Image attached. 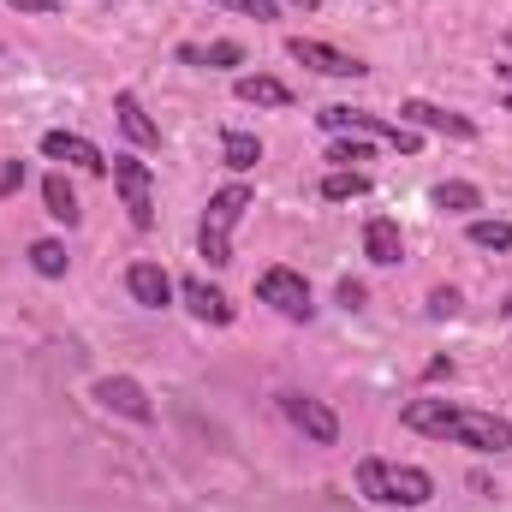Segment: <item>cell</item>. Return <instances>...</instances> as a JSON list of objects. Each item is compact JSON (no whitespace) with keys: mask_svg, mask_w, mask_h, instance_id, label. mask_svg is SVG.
<instances>
[{"mask_svg":"<svg viewBox=\"0 0 512 512\" xmlns=\"http://www.w3.org/2000/svg\"><path fill=\"white\" fill-rule=\"evenodd\" d=\"M42 203H48V215H54V221L78 227V191L66 185V173H48V179H42Z\"/></svg>","mask_w":512,"mask_h":512,"instance_id":"obj_19","label":"cell"},{"mask_svg":"<svg viewBox=\"0 0 512 512\" xmlns=\"http://www.w3.org/2000/svg\"><path fill=\"white\" fill-rule=\"evenodd\" d=\"M126 292L143 304V310H167V304H173V280H167L161 262H131L126 268Z\"/></svg>","mask_w":512,"mask_h":512,"instance_id":"obj_12","label":"cell"},{"mask_svg":"<svg viewBox=\"0 0 512 512\" xmlns=\"http://www.w3.org/2000/svg\"><path fill=\"white\" fill-rule=\"evenodd\" d=\"M328 161H334V167H358V161H370V137H334Z\"/></svg>","mask_w":512,"mask_h":512,"instance_id":"obj_24","label":"cell"},{"mask_svg":"<svg viewBox=\"0 0 512 512\" xmlns=\"http://www.w3.org/2000/svg\"><path fill=\"white\" fill-rule=\"evenodd\" d=\"M280 411H286V423L304 429L316 447H334V441H340V417H334L322 399H310V393H280Z\"/></svg>","mask_w":512,"mask_h":512,"instance_id":"obj_9","label":"cell"},{"mask_svg":"<svg viewBox=\"0 0 512 512\" xmlns=\"http://www.w3.org/2000/svg\"><path fill=\"white\" fill-rule=\"evenodd\" d=\"M501 108H507V114H512V90H507V96H501Z\"/></svg>","mask_w":512,"mask_h":512,"instance_id":"obj_32","label":"cell"},{"mask_svg":"<svg viewBox=\"0 0 512 512\" xmlns=\"http://www.w3.org/2000/svg\"><path fill=\"white\" fill-rule=\"evenodd\" d=\"M280 6H298V12H316V0H280Z\"/></svg>","mask_w":512,"mask_h":512,"instance_id":"obj_31","label":"cell"},{"mask_svg":"<svg viewBox=\"0 0 512 512\" xmlns=\"http://www.w3.org/2000/svg\"><path fill=\"white\" fill-rule=\"evenodd\" d=\"M12 12H36V18H54L60 12V0H6Z\"/></svg>","mask_w":512,"mask_h":512,"instance_id":"obj_28","label":"cell"},{"mask_svg":"<svg viewBox=\"0 0 512 512\" xmlns=\"http://www.w3.org/2000/svg\"><path fill=\"white\" fill-rule=\"evenodd\" d=\"M215 6H233L239 18H256V24H274L280 18V0H215Z\"/></svg>","mask_w":512,"mask_h":512,"instance_id":"obj_25","label":"cell"},{"mask_svg":"<svg viewBox=\"0 0 512 512\" xmlns=\"http://www.w3.org/2000/svg\"><path fill=\"white\" fill-rule=\"evenodd\" d=\"M364 256H370L376 268H393V262L405 256V233H399V221H387V215H376V221L364 227Z\"/></svg>","mask_w":512,"mask_h":512,"instance_id":"obj_16","label":"cell"},{"mask_svg":"<svg viewBox=\"0 0 512 512\" xmlns=\"http://www.w3.org/2000/svg\"><path fill=\"white\" fill-rule=\"evenodd\" d=\"M495 78H501V84L512 90V60H501V66H495Z\"/></svg>","mask_w":512,"mask_h":512,"instance_id":"obj_30","label":"cell"},{"mask_svg":"<svg viewBox=\"0 0 512 512\" xmlns=\"http://www.w3.org/2000/svg\"><path fill=\"white\" fill-rule=\"evenodd\" d=\"M459 304H465V298H459L453 286H435V292H429V316H459Z\"/></svg>","mask_w":512,"mask_h":512,"instance_id":"obj_26","label":"cell"},{"mask_svg":"<svg viewBox=\"0 0 512 512\" xmlns=\"http://www.w3.org/2000/svg\"><path fill=\"white\" fill-rule=\"evenodd\" d=\"M18 185H24V161H6V167H0V197H12Z\"/></svg>","mask_w":512,"mask_h":512,"instance_id":"obj_27","label":"cell"},{"mask_svg":"<svg viewBox=\"0 0 512 512\" xmlns=\"http://www.w3.org/2000/svg\"><path fill=\"white\" fill-rule=\"evenodd\" d=\"M179 298L191 304V316H197V322H215V328H227V322H233V298H227L221 286L197 280V274H191V280H179Z\"/></svg>","mask_w":512,"mask_h":512,"instance_id":"obj_13","label":"cell"},{"mask_svg":"<svg viewBox=\"0 0 512 512\" xmlns=\"http://www.w3.org/2000/svg\"><path fill=\"white\" fill-rule=\"evenodd\" d=\"M256 298H262L268 310H280L286 322H310V316H316V304H310V280H304L298 268H262Z\"/></svg>","mask_w":512,"mask_h":512,"instance_id":"obj_6","label":"cell"},{"mask_svg":"<svg viewBox=\"0 0 512 512\" xmlns=\"http://www.w3.org/2000/svg\"><path fill=\"white\" fill-rule=\"evenodd\" d=\"M42 155L66 161V167H84V173H108V155L90 137H78V131H42Z\"/></svg>","mask_w":512,"mask_h":512,"instance_id":"obj_10","label":"cell"},{"mask_svg":"<svg viewBox=\"0 0 512 512\" xmlns=\"http://www.w3.org/2000/svg\"><path fill=\"white\" fill-rule=\"evenodd\" d=\"M179 66H203V72H221V66H245V48L239 42H179L173 48Z\"/></svg>","mask_w":512,"mask_h":512,"instance_id":"obj_14","label":"cell"},{"mask_svg":"<svg viewBox=\"0 0 512 512\" xmlns=\"http://www.w3.org/2000/svg\"><path fill=\"white\" fill-rule=\"evenodd\" d=\"M233 96L251 102V108H292V90H286L280 78H268V72H245V78L233 84Z\"/></svg>","mask_w":512,"mask_h":512,"instance_id":"obj_17","label":"cell"},{"mask_svg":"<svg viewBox=\"0 0 512 512\" xmlns=\"http://www.w3.org/2000/svg\"><path fill=\"white\" fill-rule=\"evenodd\" d=\"M251 185H221L215 197H209V209H203V221H197V251L209 256V268H227L233 262V227L245 221V209H251Z\"/></svg>","mask_w":512,"mask_h":512,"instance_id":"obj_3","label":"cell"},{"mask_svg":"<svg viewBox=\"0 0 512 512\" xmlns=\"http://www.w3.org/2000/svg\"><path fill=\"white\" fill-rule=\"evenodd\" d=\"M66 262H72V256H66L60 239H36V245H30V268H36L42 280H60V274H66Z\"/></svg>","mask_w":512,"mask_h":512,"instance_id":"obj_22","label":"cell"},{"mask_svg":"<svg viewBox=\"0 0 512 512\" xmlns=\"http://www.w3.org/2000/svg\"><path fill=\"white\" fill-rule=\"evenodd\" d=\"M358 495L376 507H429L435 477L423 465H399V459H358Z\"/></svg>","mask_w":512,"mask_h":512,"instance_id":"obj_2","label":"cell"},{"mask_svg":"<svg viewBox=\"0 0 512 512\" xmlns=\"http://www.w3.org/2000/svg\"><path fill=\"white\" fill-rule=\"evenodd\" d=\"M507 42H512V24H507Z\"/></svg>","mask_w":512,"mask_h":512,"instance_id":"obj_34","label":"cell"},{"mask_svg":"<svg viewBox=\"0 0 512 512\" xmlns=\"http://www.w3.org/2000/svg\"><path fill=\"white\" fill-rule=\"evenodd\" d=\"M114 120H120V131H126L137 149H155V143H161V126H155V120L143 114L137 90H120V96H114Z\"/></svg>","mask_w":512,"mask_h":512,"instance_id":"obj_15","label":"cell"},{"mask_svg":"<svg viewBox=\"0 0 512 512\" xmlns=\"http://www.w3.org/2000/svg\"><path fill=\"white\" fill-rule=\"evenodd\" d=\"M108 411H120V417H131V423H149L155 417V405H149V393L131 382V376H102V382L90 387Z\"/></svg>","mask_w":512,"mask_h":512,"instance_id":"obj_11","label":"cell"},{"mask_svg":"<svg viewBox=\"0 0 512 512\" xmlns=\"http://www.w3.org/2000/svg\"><path fill=\"white\" fill-rule=\"evenodd\" d=\"M316 191H322V203H352V197H370V173L364 167H334Z\"/></svg>","mask_w":512,"mask_h":512,"instance_id":"obj_18","label":"cell"},{"mask_svg":"<svg viewBox=\"0 0 512 512\" xmlns=\"http://www.w3.org/2000/svg\"><path fill=\"white\" fill-rule=\"evenodd\" d=\"M435 209H447V215H471V209H483V191L465 185V179H447V185H435Z\"/></svg>","mask_w":512,"mask_h":512,"instance_id":"obj_21","label":"cell"},{"mask_svg":"<svg viewBox=\"0 0 512 512\" xmlns=\"http://www.w3.org/2000/svg\"><path fill=\"white\" fill-rule=\"evenodd\" d=\"M405 429L429 435V441H453V447H471V453H507L512 447V423L495 411H477V405H453V399H411L399 411Z\"/></svg>","mask_w":512,"mask_h":512,"instance_id":"obj_1","label":"cell"},{"mask_svg":"<svg viewBox=\"0 0 512 512\" xmlns=\"http://www.w3.org/2000/svg\"><path fill=\"white\" fill-rule=\"evenodd\" d=\"M286 54H292L298 66L322 72V78H364V72H370L358 54H346V48H328V42H310V36H292V42H286Z\"/></svg>","mask_w":512,"mask_h":512,"instance_id":"obj_8","label":"cell"},{"mask_svg":"<svg viewBox=\"0 0 512 512\" xmlns=\"http://www.w3.org/2000/svg\"><path fill=\"white\" fill-rule=\"evenodd\" d=\"M465 239H471L477 251H512V221H471Z\"/></svg>","mask_w":512,"mask_h":512,"instance_id":"obj_23","label":"cell"},{"mask_svg":"<svg viewBox=\"0 0 512 512\" xmlns=\"http://www.w3.org/2000/svg\"><path fill=\"white\" fill-rule=\"evenodd\" d=\"M399 120L411 131H441V137H453V143H477V120H465V114H453V108H435V102H423V96L399 102Z\"/></svg>","mask_w":512,"mask_h":512,"instance_id":"obj_7","label":"cell"},{"mask_svg":"<svg viewBox=\"0 0 512 512\" xmlns=\"http://www.w3.org/2000/svg\"><path fill=\"white\" fill-rule=\"evenodd\" d=\"M114 191H120V203H126L131 227L149 233V227H155V173H149V161L114 155Z\"/></svg>","mask_w":512,"mask_h":512,"instance_id":"obj_5","label":"cell"},{"mask_svg":"<svg viewBox=\"0 0 512 512\" xmlns=\"http://www.w3.org/2000/svg\"><path fill=\"white\" fill-rule=\"evenodd\" d=\"M501 316H512V292H507V304H501Z\"/></svg>","mask_w":512,"mask_h":512,"instance_id":"obj_33","label":"cell"},{"mask_svg":"<svg viewBox=\"0 0 512 512\" xmlns=\"http://www.w3.org/2000/svg\"><path fill=\"white\" fill-rule=\"evenodd\" d=\"M316 120H322V131H334V137H370V143H387L399 155H417L423 149V131H411L405 120H382L370 108H322Z\"/></svg>","mask_w":512,"mask_h":512,"instance_id":"obj_4","label":"cell"},{"mask_svg":"<svg viewBox=\"0 0 512 512\" xmlns=\"http://www.w3.org/2000/svg\"><path fill=\"white\" fill-rule=\"evenodd\" d=\"M221 161H227L233 173H251L256 161H262V143H256V131H221Z\"/></svg>","mask_w":512,"mask_h":512,"instance_id":"obj_20","label":"cell"},{"mask_svg":"<svg viewBox=\"0 0 512 512\" xmlns=\"http://www.w3.org/2000/svg\"><path fill=\"white\" fill-rule=\"evenodd\" d=\"M364 298H370V292H364V280H340V304H346V310H358Z\"/></svg>","mask_w":512,"mask_h":512,"instance_id":"obj_29","label":"cell"}]
</instances>
